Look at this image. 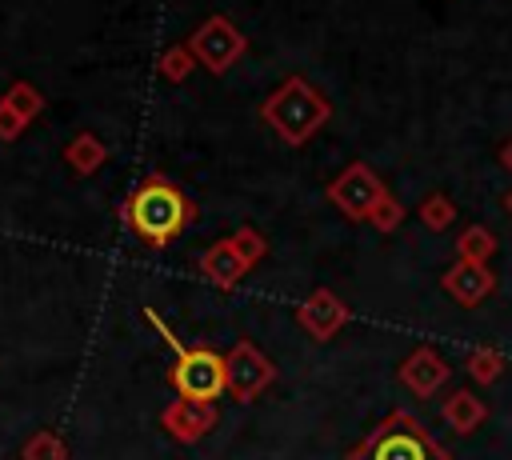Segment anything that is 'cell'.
<instances>
[{
    "label": "cell",
    "mask_w": 512,
    "mask_h": 460,
    "mask_svg": "<svg viewBox=\"0 0 512 460\" xmlns=\"http://www.w3.org/2000/svg\"><path fill=\"white\" fill-rule=\"evenodd\" d=\"M192 216H196L192 200H188L172 180H164V176L140 180V184L132 188V196L124 200V220H128V228H132L148 248L172 244V240L188 228Z\"/></svg>",
    "instance_id": "6da1fadb"
},
{
    "label": "cell",
    "mask_w": 512,
    "mask_h": 460,
    "mask_svg": "<svg viewBox=\"0 0 512 460\" xmlns=\"http://www.w3.org/2000/svg\"><path fill=\"white\" fill-rule=\"evenodd\" d=\"M260 116L264 124L288 144V148H300L312 132L324 128V120L332 116V104L324 100V92H316L304 76H288L280 80L268 100L260 104Z\"/></svg>",
    "instance_id": "7a4b0ae2"
},
{
    "label": "cell",
    "mask_w": 512,
    "mask_h": 460,
    "mask_svg": "<svg viewBox=\"0 0 512 460\" xmlns=\"http://www.w3.org/2000/svg\"><path fill=\"white\" fill-rule=\"evenodd\" d=\"M144 320L160 332V340L172 348V356H176V364H172V388H176V396H184V400H200V404H216L220 396H224V356H216L212 348H204V344H184L164 320H160V312L156 308H148L144 304Z\"/></svg>",
    "instance_id": "3957f363"
},
{
    "label": "cell",
    "mask_w": 512,
    "mask_h": 460,
    "mask_svg": "<svg viewBox=\"0 0 512 460\" xmlns=\"http://www.w3.org/2000/svg\"><path fill=\"white\" fill-rule=\"evenodd\" d=\"M348 460H452V456L428 432L424 420H416L412 412H388L364 436V444L348 452Z\"/></svg>",
    "instance_id": "277c9868"
},
{
    "label": "cell",
    "mask_w": 512,
    "mask_h": 460,
    "mask_svg": "<svg viewBox=\"0 0 512 460\" xmlns=\"http://www.w3.org/2000/svg\"><path fill=\"white\" fill-rule=\"evenodd\" d=\"M264 252H268L264 236L244 224V228H236L232 236L216 240V244L200 256V276H208L216 288H236V284L244 280V272H248Z\"/></svg>",
    "instance_id": "5b68a950"
},
{
    "label": "cell",
    "mask_w": 512,
    "mask_h": 460,
    "mask_svg": "<svg viewBox=\"0 0 512 460\" xmlns=\"http://www.w3.org/2000/svg\"><path fill=\"white\" fill-rule=\"evenodd\" d=\"M244 48H248V40H244V32H240L228 16H208V20H200L196 32L188 36L192 60L204 64V68L216 72V76L228 72V68L244 56Z\"/></svg>",
    "instance_id": "8992f818"
},
{
    "label": "cell",
    "mask_w": 512,
    "mask_h": 460,
    "mask_svg": "<svg viewBox=\"0 0 512 460\" xmlns=\"http://www.w3.org/2000/svg\"><path fill=\"white\" fill-rule=\"evenodd\" d=\"M272 380H276V364L252 340H236L232 352L224 356V392L236 396L240 404H252Z\"/></svg>",
    "instance_id": "52a82bcc"
},
{
    "label": "cell",
    "mask_w": 512,
    "mask_h": 460,
    "mask_svg": "<svg viewBox=\"0 0 512 460\" xmlns=\"http://www.w3.org/2000/svg\"><path fill=\"white\" fill-rule=\"evenodd\" d=\"M384 196H388L384 180H380L364 160H352V164L328 184V200H332L348 220H368Z\"/></svg>",
    "instance_id": "ba28073f"
},
{
    "label": "cell",
    "mask_w": 512,
    "mask_h": 460,
    "mask_svg": "<svg viewBox=\"0 0 512 460\" xmlns=\"http://www.w3.org/2000/svg\"><path fill=\"white\" fill-rule=\"evenodd\" d=\"M296 320H300V328H304L312 340L324 344V340H332V336L348 324V308H344V300H340L336 292L316 288V292H308V296L300 300Z\"/></svg>",
    "instance_id": "9c48e42d"
},
{
    "label": "cell",
    "mask_w": 512,
    "mask_h": 460,
    "mask_svg": "<svg viewBox=\"0 0 512 460\" xmlns=\"http://www.w3.org/2000/svg\"><path fill=\"white\" fill-rule=\"evenodd\" d=\"M212 424H216V408L212 404H200V400H184V396H176L160 412V428L172 440H180V444H196L200 436L212 432Z\"/></svg>",
    "instance_id": "30bf717a"
},
{
    "label": "cell",
    "mask_w": 512,
    "mask_h": 460,
    "mask_svg": "<svg viewBox=\"0 0 512 460\" xmlns=\"http://www.w3.org/2000/svg\"><path fill=\"white\" fill-rule=\"evenodd\" d=\"M396 376H400V384H404L416 400H428V396H436V392L444 388V380H448V364L424 344V348H416V352H408V356L400 360Z\"/></svg>",
    "instance_id": "8fae6325"
},
{
    "label": "cell",
    "mask_w": 512,
    "mask_h": 460,
    "mask_svg": "<svg viewBox=\"0 0 512 460\" xmlns=\"http://www.w3.org/2000/svg\"><path fill=\"white\" fill-rule=\"evenodd\" d=\"M440 288H444V292H448L456 304H464V308H476L480 300H488V296L496 292V276H492V268H488V264L456 260V264L444 272Z\"/></svg>",
    "instance_id": "7c38bea8"
},
{
    "label": "cell",
    "mask_w": 512,
    "mask_h": 460,
    "mask_svg": "<svg viewBox=\"0 0 512 460\" xmlns=\"http://www.w3.org/2000/svg\"><path fill=\"white\" fill-rule=\"evenodd\" d=\"M440 416H444V424H448L452 432L468 436V432H476V428H480V424L488 420V404H484V400H480L476 392L460 388V392H452V396L444 400Z\"/></svg>",
    "instance_id": "4fadbf2b"
},
{
    "label": "cell",
    "mask_w": 512,
    "mask_h": 460,
    "mask_svg": "<svg viewBox=\"0 0 512 460\" xmlns=\"http://www.w3.org/2000/svg\"><path fill=\"white\" fill-rule=\"evenodd\" d=\"M64 160H68L80 176H88V172H96V168L108 160V148H104L92 132H80V136H72V144L64 148Z\"/></svg>",
    "instance_id": "5bb4252c"
},
{
    "label": "cell",
    "mask_w": 512,
    "mask_h": 460,
    "mask_svg": "<svg viewBox=\"0 0 512 460\" xmlns=\"http://www.w3.org/2000/svg\"><path fill=\"white\" fill-rule=\"evenodd\" d=\"M0 104H4L8 112H16L24 124H32V120L40 116V108H44V96L36 92V84H28V80H12V84L4 88V96H0Z\"/></svg>",
    "instance_id": "9a60e30c"
},
{
    "label": "cell",
    "mask_w": 512,
    "mask_h": 460,
    "mask_svg": "<svg viewBox=\"0 0 512 460\" xmlns=\"http://www.w3.org/2000/svg\"><path fill=\"white\" fill-rule=\"evenodd\" d=\"M456 252H460V260H472V264H488V260H492V252H496V236H492L488 228L472 224V228H464V232H460V240H456Z\"/></svg>",
    "instance_id": "2e32d148"
},
{
    "label": "cell",
    "mask_w": 512,
    "mask_h": 460,
    "mask_svg": "<svg viewBox=\"0 0 512 460\" xmlns=\"http://www.w3.org/2000/svg\"><path fill=\"white\" fill-rule=\"evenodd\" d=\"M20 460H68V444L56 432H32L20 448Z\"/></svg>",
    "instance_id": "e0dca14e"
},
{
    "label": "cell",
    "mask_w": 512,
    "mask_h": 460,
    "mask_svg": "<svg viewBox=\"0 0 512 460\" xmlns=\"http://www.w3.org/2000/svg\"><path fill=\"white\" fill-rule=\"evenodd\" d=\"M420 220H424V228H432V232H444V228L456 220V204H452L444 192H432V196L420 204Z\"/></svg>",
    "instance_id": "ac0fdd59"
},
{
    "label": "cell",
    "mask_w": 512,
    "mask_h": 460,
    "mask_svg": "<svg viewBox=\"0 0 512 460\" xmlns=\"http://www.w3.org/2000/svg\"><path fill=\"white\" fill-rule=\"evenodd\" d=\"M468 372H472V380L492 384V380H500V372H504V356H500L496 348H472V352H468Z\"/></svg>",
    "instance_id": "d6986e66"
},
{
    "label": "cell",
    "mask_w": 512,
    "mask_h": 460,
    "mask_svg": "<svg viewBox=\"0 0 512 460\" xmlns=\"http://www.w3.org/2000/svg\"><path fill=\"white\" fill-rule=\"evenodd\" d=\"M192 52H188V44H172L168 52H160V76L164 80H184L188 72H192Z\"/></svg>",
    "instance_id": "ffe728a7"
},
{
    "label": "cell",
    "mask_w": 512,
    "mask_h": 460,
    "mask_svg": "<svg viewBox=\"0 0 512 460\" xmlns=\"http://www.w3.org/2000/svg\"><path fill=\"white\" fill-rule=\"evenodd\" d=\"M400 220H404V208L396 204V196H392V192H388V196L376 204V212L368 216V224H372L376 232H396V228H400Z\"/></svg>",
    "instance_id": "44dd1931"
},
{
    "label": "cell",
    "mask_w": 512,
    "mask_h": 460,
    "mask_svg": "<svg viewBox=\"0 0 512 460\" xmlns=\"http://www.w3.org/2000/svg\"><path fill=\"white\" fill-rule=\"evenodd\" d=\"M24 128H28V124H24L16 112H8V108L0 104V140H16Z\"/></svg>",
    "instance_id": "7402d4cb"
},
{
    "label": "cell",
    "mask_w": 512,
    "mask_h": 460,
    "mask_svg": "<svg viewBox=\"0 0 512 460\" xmlns=\"http://www.w3.org/2000/svg\"><path fill=\"white\" fill-rule=\"evenodd\" d=\"M500 164H504V168H508V172H512V140H508V144H504V148H500Z\"/></svg>",
    "instance_id": "603a6c76"
},
{
    "label": "cell",
    "mask_w": 512,
    "mask_h": 460,
    "mask_svg": "<svg viewBox=\"0 0 512 460\" xmlns=\"http://www.w3.org/2000/svg\"><path fill=\"white\" fill-rule=\"evenodd\" d=\"M504 208H508V212H512V192H508V196H504Z\"/></svg>",
    "instance_id": "cb8c5ba5"
}]
</instances>
